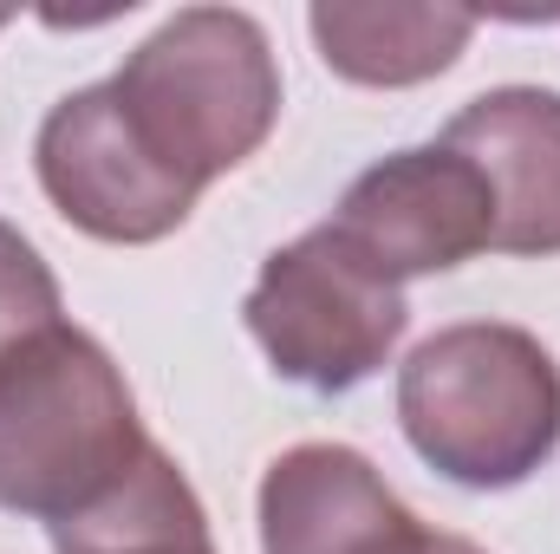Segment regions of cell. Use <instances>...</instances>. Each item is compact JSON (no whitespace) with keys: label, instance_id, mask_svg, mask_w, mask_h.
<instances>
[{"label":"cell","instance_id":"cell-12","mask_svg":"<svg viewBox=\"0 0 560 554\" xmlns=\"http://www.w3.org/2000/svg\"><path fill=\"white\" fill-rule=\"evenodd\" d=\"M418 554H482V549H476V542H463V535H436V529H430Z\"/></svg>","mask_w":560,"mask_h":554},{"label":"cell","instance_id":"cell-6","mask_svg":"<svg viewBox=\"0 0 560 554\" xmlns=\"http://www.w3.org/2000/svg\"><path fill=\"white\" fill-rule=\"evenodd\" d=\"M326 229L352 242L385 280L405 287L495 249V203L469 157H456L450 143H418L352 176Z\"/></svg>","mask_w":560,"mask_h":554},{"label":"cell","instance_id":"cell-2","mask_svg":"<svg viewBox=\"0 0 560 554\" xmlns=\"http://www.w3.org/2000/svg\"><path fill=\"white\" fill-rule=\"evenodd\" d=\"M150 450L118 359L52 326L0 366V509L46 529L98 509Z\"/></svg>","mask_w":560,"mask_h":554},{"label":"cell","instance_id":"cell-4","mask_svg":"<svg viewBox=\"0 0 560 554\" xmlns=\"http://www.w3.org/2000/svg\"><path fill=\"white\" fill-rule=\"evenodd\" d=\"M242 320L287 385L352 392L398 353L411 307L398 280H385L352 242L319 222L261 262Z\"/></svg>","mask_w":560,"mask_h":554},{"label":"cell","instance_id":"cell-3","mask_svg":"<svg viewBox=\"0 0 560 554\" xmlns=\"http://www.w3.org/2000/svg\"><path fill=\"white\" fill-rule=\"evenodd\" d=\"M138 138L189 183L242 170L280 125V66L255 13L183 7L112 72Z\"/></svg>","mask_w":560,"mask_h":554},{"label":"cell","instance_id":"cell-9","mask_svg":"<svg viewBox=\"0 0 560 554\" xmlns=\"http://www.w3.org/2000/svg\"><path fill=\"white\" fill-rule=\"evenodd\" d=\"M319 59L346 85L405 92L436 72H450L476 33V13L463 7H423V0H319L306 13Z\"/></svg>","mask_w":560,"mask_h":554},{"label":"cell","instance_id":"cell-8","mask_svg":"<svg viewBox=\"0 0 560 554\" xmlns=\"http://www.w3.org/2000/svg\"><path fill=\"white\" fill-rule=\"evenodd\" d=\"M436 143L482 170L495 255H560V92L495 85L469 99Z\"/></svg>","mask_w":560,"mask_h":554},{"label":"cell","instance_id":"cell-7","mask_svg":"<svg viewBox=\"0 0 560 554\" xmlns=\"http://www.w3.org/2000/svg\"><path fill=\"white\" fill-rule=\"evenodd\" d=\"M423 535L352 443H293L261 476V554H418Z\"/></svg>","mask_w":560,"mask_h":554},{"label":"cell","instance_id":"cell-13","mask_svg":"<svg viewBox=\"0 0 560 554\" xmlns=\"http://www.w3.org/2000/svg\"><path fill=\"white\" fill-rule=\"evenodd\" d=\"M7 20H13V7H0V26H7Z\"/></svg>","mask_w":560,"mask_h":554},{"label":"cell","instance_id":"cell-10","mask_svg":"<svg viewBox=\"0 0 560 554\" xmlns=\"http://www.w3.org/2000/svg\"><path fill=\"white\" fill-rule=\"evenodd\" d=\"M52 554H215V542L189 476L150 443L98 509L52 529Z\"/></svg>","mask_w":560,"mask_h":554},{"label":"cell","instance_id":"cell-5","mask_svg":"<svg viewBox=\"0 0 560 554\" xmlns=\"http://www.w3.org/2000/svg\"><path fill=\"white\" fill-rule=\"evenodd\" d=\"M33 170L46 203L92 242L150 249L176 235L202 189H189L125 118L112 79L59 99L33 138Z\"/></svg>","mask_w":560,"mask_h":554},{"label":"cell","instance_id":"cell-11","mask_svg":"<svg viewBox=\"0 0 560 554\" xmlns=\"http://www.w3.org/2000/svg\"><path fill=\"white\" fill-rule=\"evenodd\" d=\"M52 326H66L59 280L13 222H0V366L20 346H33L39 333H52Z\"/></svg>","mask_w":560,"mask_h":554},{"label":"cell","instance_id":"cell-1","mask_svg":"<svg viewBox=\"0 0 560 554\" xmlns=\"http://www.w3.org/2000/svg\"><path fill=\"white\" fill-rule=\"evenodd\" d=\"M398 424L463 489H515L560 450V366L509 320L436 326L398 372Z\"/></svg>","mask_w":560,"mask_h":554}]
</instances>
